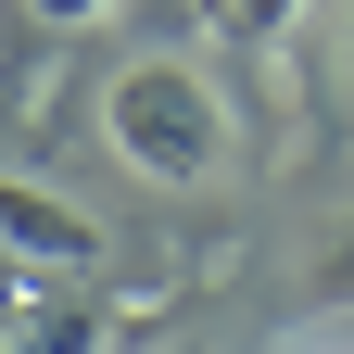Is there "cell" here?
<instances>
[{
  "label": "cell",
  "instance_id": "1",
  "mask_svg": "<svg viewBox=\"0 0 354 354\" xmlns=\"http://www.w3.org/2000/svg\"><path fill=\"white\" fill-rule=\"evenodd\" d=\"M102 127H114L127 177H152V190H203V177L228 165V102H215V76L177 64V51L127 64V76L102 88Z\"/></svg>",
  "mask_w": 354,
  "mask_h": 354
},
{
  "label": "cell",
  "instance_id": "2",
  "mask_svg": "<svg viewBox=\"0 0 354 354\" xmlns=\"http://www.w3.org/2000/svg\"><path fill=\"white\" fill-rule=\"evenodd\" d=\"M0 253H13V266H88V253H102V228H88L64 190H26V177H0Z\"/></svg>",
  "mask_w": 354,
  "mask_h": 354
},
{
  "label": "cell",
  "instance_id": "3",
  "mask_svg": "<svg viewBox=\"0 0 354 354\" xmlns=\"http://www.w3.org/2000/svg\"><path fill=\"white\" fill-rule=\"evenodd\" d=\"M215 13H228V38H279V26L304 13V0H215Z\"/></svg>",
  "mask_w": 354,
  "mask_h": 354
},
{
  "label": "cell",
  "instance_id": "4",
  "mask_svg": "<svg viewBox=\"0 0 354 354\" xmlns=\"http://www.w3.org/2000/svg\"><path fill=\"white\" fill-rule=\"evenodd\" d=\"M26 13H38V26H102L114 0H26Z\"/></svg>",
  "mask_w": 354,
  "mask_h": 354
},
{
  "label": "cell",
  "instance_id": "5",
  "mask_svg": "<svg viewBox=\"0 0 354 354\" xmlns=\"http://www.w3.org/2000/svg\"><path fill=\"white\" fill-rule=\"evenodd\" d=\"M317 291H354V228L329 241V266H317Z\"/></svg>",
  "mask_w": 354,
  "mask_h": 354
},
{
  "label": "cell",
  "instance_id": "6",
  "mask_svg": "<svg viewBox=\"0 0 354 354\" xmlns=\"http://www.w3.org/2000/svg\"><path fill=\"white\" fill-rule=\"evenodd\" d=\"M342 64H354V38H342Z\"/></svg>",
  "mask_w": 354,
  "mask_h": 354
}]
</instances>
